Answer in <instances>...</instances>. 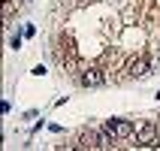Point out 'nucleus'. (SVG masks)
<instances>
[{"label":"nucleus","instance_id":"39448f33","mask_svg":"<svg viewBox=\"0 0 160 151\" xmlns=\"http://www.w3.org/2000/svg\"><path fill=\"white\" fill-rule=\"evenodd\" d=\"M58 151H76V145H63V148H58Z\"/></svg>","mask_w":160,"mask_h":151},{"label":"nucleus","instance_id":"20e7f679","mask_svg":"<svg viewBox=\"0 0 160 151\" xmlns=\"http://www.w3.org/2000/svg\"><path fill=\"white\" fill-rule=\"evenodd\" d=\"M154 139H157V124H154V121H145V124L136 130V142L139 145H151Z\"/></svg>","mask_w":160,"mask_h":151},{"label":"nucleus","instance_id":"7ed1b4c3","mask_svg":"<svg viewBox=\"0 0 160 151\" xmlns=\"http://www.w3.org/2000/svg\"><path fill=\"white\" fill-rule=\"evenodd\" d=\"M109 82V76L103 70H97V67H88V70L82 73V85L85 88H100V85H106Z\"/></svg>","mask_w":160,"mask_h":151},{"label":"nucleus","instance_id":"f257e3e1","mask_svg":"<svg viewBox=\"0 0 160 151\" xmlns=\"http://www.w3.org/2000/svg\"><path fill=\"white\" fill-rule=\"evenodd\" d=\"M103 130H106L112 139H130V136L136 133L133 124H130V121H124V118H109L106 124H103Z\"/></svg>","mask_w":160,"mask_h":151},{"label":"nucleus","instance_id":"f03ea898","mask_svg":"<svg viewBox=\"0 0 160 151\" xmlns=\"http://www.w3.org/2000/svg\"><path fill=\"white\" fill-rule=\"evenodd\" d=\"M124 73L130 76V79H145V76L151 73V61H148V58H142V54H136V58H130V61H127Z\"/></svg>","mask_w":160,"mask_h":151}]
</instances>
